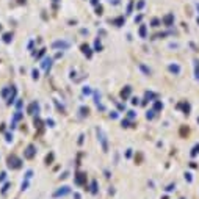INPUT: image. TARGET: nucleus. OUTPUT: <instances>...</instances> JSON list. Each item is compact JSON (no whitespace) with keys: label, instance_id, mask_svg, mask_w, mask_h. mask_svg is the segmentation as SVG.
Masks as SVG:
<instances>
[{"label":"nucleus","instance_id":"30","mask_svg":"<svg viewBox=\"0 0 199 199\" xmlns=\"http://www.w3.org/2000/svg\"><path fill=\"white\" fill-rule=\"evenodd\" d=\"M110 3L112 5H119V0H110Z\"/></svg>","mask_w":199,"mask_h":199},{"label":"nucleus","instance_id":"11","mask_svg":"<svg viewBox=\"0 0 199 199\" xmlns=\"http://www.w3.org/2000/svg\"><path fill=\"white\" fill-rule=\"evenodd\" d=\"M168 69L173 72V74L177 75L179 72H180V66H177V64H169V66H168Z\"/></svg>","mask_w":199,"mask_h":199},{"label":"nucleus","instance_id":"27","mask_svg":"<svg viewBox=\"0 0 199 199\" xmlns=\"http://www.w3.org/2000/svg\"><path fill=\"white\" fill-rule=\"evenodd\" d=\"M141 19H143V14H138V16L135 17V22H141Z\"/></svg>","mask_w":199,"mask_h":199},{"label":"nucleus","instance_id":"33","mask_svg":"<svg viewBox=\"0 0 199 199\" xmlns=\"http://www.w3.org/2000/svg\"><path fill=\"white\" fill-rule=\"evenodd\" d=\"M174 188H176V185H169V187L166 188V191H171V190H174Z\"/></svg>","mask_w":199,"mask_h":199},{"label":"nucleus","instance_id":"28","mask_svg":"<svg viewBox=\"0 0 199 199\" xmlns=\"http://www.w3.org/2000/svg\"><path fill=\"white\" fill-rule=\"evenodd\" d=\"M6 141H13V135L11 133H6Z\"/></svg>","mask_w":199,"mask_h":199},{"label":"nucleus","instance_id":"20","mask_svg":"<svg viewBox=\"0 0 199 199\" xmlns=\"http://www.w3.org/2000/svg\"><path fill=\"white\" fill-rule=\"evenodd\" d=\"M132 10H133V2H129V5H127V13H125V14H132Z\"/></svg>","mask_w":199,"mask_h":199},{"label":"nucleus","instance_id":"21","mask_svg":"<svg viewBox=\"0 0 199 199\" xmlns=\"http://www.w3.org/2000/svg\"><path fill=\"white\" fill-rule=\"evenodd\" d=\"M151 24H152V27H160V21L158 19H152Z\"/></svg>","mask_w":199,"mask_h":199},{"label":"nucleus","instance_id":"1","mask_svg":"<svg viewBox=\"0 0 199 199\" xmlns=\"http://www.w3.org/2000/svg\"><path fill=\"white\" fill-rule=\"evenodd\" d=\"M21 160L17 158L16 155H10V158H8V166L10 168H13V169H19L21 168Z\"/></svg>","mask_w":199,"mask_h":199},{"label":"nucleus","instance_id":"35","mask_svg":"<svg viewBox=\"0 0 199 199\" xmlns=\"http://www.w3.org/2000/svg\"><path fill=\"white\" fill-rule=\"evenodd\" d=\"M32 174H33L32 171H27V174H25V176H27V179H30V177H32Z\"/></svg>","mask_w":199,"mask_h":199},{"label":"nucleus","instance_id":"22","mask_svg":"<svg viewBox=\"0 0 199 199\" xmlns=\"http://www.w3.org/2000/svg\"><path fill=\"white\" fill-rule=\"evenodd\" d=\"M102 11H104V10H102V6H101V5H97V6H96V14H99V16H101V14H102Z\"/></svg>","mask_w":199,"mask_h":199},{"label":"nucleus","instance_id":"34","mask_svg":"<svg viewBox=\"0 0 199 199\" xmlns=\"http://www.w3.org/2000/svg\"><path fill=\"white\" fill-rule=\"evenodd\" d=\"M198 152H199V146H196V147H194V151H193V155H196Z\"/></svg>","mask_w":199,"mask_h":199},{"label":"nucleus","instance_id":"25","mask_svg":"<svg viewBox=\"0 0 199 199\" xmlns=\"http://www.w3.org/2000/svg\"><path fill=\"white\" fill-rule=\"evenodd\" d=\"M154 108L155 110H160V108H163V105L160 104V102H155V105H154Z\"/></svg>","mask_w":199,"mask_h":199},{"label":"nucleus","instance_id":"8","mask_svg":"<svg viewBox=\"0 0 199 199\" xmlns=\"http://www.w3.org/2000/svg\"><path fill=\"white\" fill-rule=\"evenodd\" d=\"M173 21H174V16H173V14H166V16L163 17L165 25H168V27H169L171 24H173Z\"/></svg>","mask_w":199,"mask_h":199},{"label":"nucleus","instance_id":"9","mask_svg":"<svg viewBox=\"0 0 199 199\" xmlns=\"http://www.w3.org/2000/svg\"><path fill=\"white\" fill-rule=\"evenodd\" d=\"M82 52L85 53V55L88 56V58H91V55H93V52H91L90 45H86V44H83V45H82Z\"/></svg>","mask_w":199,"mask_h":199},{"label":"nucleus","instance_id":"2","mask_svg":"<svg viewBox=\"0 0 199 199\" xmlns=\"http://www.w3.org/2000/svg\"><path fill=\"white\" fill-rule=\"evenodd\" d=\"M97 136H99V140H101V143H102V149H104V152L108 151V144H107V136H105V133L102 132L101 129H97Z\"/></svg>","mask_w":199,"mask_h":199},{"label":"nucleus","instance_id":"3","mask_svg":"<svg viewBox=\"0 0 199 199\" xmlns=\"http://www.w3.org/2000/svg\"><path fill=\"white\" fill-rule=\"evenodd\" d=\"M53 49H61V50H66L67 47H69V43L67 41H55V43L52 44Z\"/></svg>","mask_w":199,"mask_h":199},{"label":"nucleus","instance_id":"36","mask_svg":"<svg viewBox=\"0 0 199 199\" xmlns=\"http://www.w3.org/2000/svg\"><path fill=\"white\" fill-rule=\"evenodd\" d=\"M91 3H93L94 6H97L99 5V0H91Z\"/></svg>","mask_w":199,"mask_h":199},{"label":"nucleus","instance_id":"41","mask_svg":"<svg viewBox=\"0 0 199 199\" xmlns=\"http://www.w3.org/2000/svg\"><path fill=\"white\" fill-rule=\"evenodd\" d=\"M0 30H2V27H0Z\"/></svg>","mask_w":199,"mask_h":199},{"label":"nucleus","instance_id":"39","mask_svg":"<svg viewBox=\"0 0 199 199\" xmlns=\"http://www.w3.org/2000/svg\"><path fill=\"white\" fill-rule=\"evenodd\" d=\"M74 198H75V199H80V194H78V193H75V194H74Z\"/></svg>","mask_w":199,"mask_h":199},{"label":"nucleus","instance_id":"14","mask_svg":"<svg viewBox=\"0 0 199 199\" xmlns=\"http://www.w3.org/2000/svg\"><path fill=\"white\" fill-rule=\"evenodd\" d=\"M146 35H147V27L146 25H141L140 27V36L141 38H146Z\"/></svg>","mask_w":199,"mask_h":199},{"label":"nucleus","instance_id":"6","mask_svg":"<svg viewBox=\"0 0 199 199\" xmlns=\"http://www.w3.org/2000/svg\"><path fill=\"white\" fill-rule=\"evenodd\" d=\"M28 113L30 114H38L39 113V104H38V102H32L30 107H28Z\"/></svg>","mask_w":199,"mask_h":199},{"label":"nucleus","instance_id":"40","mask_svg":"<svg viewBox=\"0 0 199 199\" xmlns=\"http://www.w3.org/2000/svg\"><path fill=\"white\" fill-rule=\"evenodd\" d=\"M19 3H25V0H19Z\"/></svg>","mask_w":199,"mask_h":199},{"label":"nucleus","instance_id":"38","mask_svg":"<svg viewBox=\"0 0 199 199\" xmlns=\"http://www.w3.org/2000/svg\"><path fill=\"white\" fill-rule=\"evenodd\" d=\"M83 93H85V94H90V93H91V90H88V86H86L85 90H83Z\"/></svg>","mask_w":199,"mask_h":199},{"label":"nucleus","instance_id":"42","mask_svg":"<svg viewBox=\"0 0 199 199\" xmlns=\"http://www.w3.org/2000/svg\"><path fill=\"white\" fill-rule=\"evenodd\" d=\"M198 121H199V119H198Z\"/></svg>","mask_w":199,"mask_h":199},{"label":"nucleus","instance_id":"7","mask_svg":"<svg viewBox=\"0 0 199 199\" xmlns=\"http://www.w3.org/2000/svg\"><path fill=\"white\" fill-rule=\"evenodd\" d=\"M130 93H132V88H130V86H125L124 90L121 91V97H122V99H124V101H125V99H127L129 96H130Z\"/></svg>","mask_w":199,"mask_h":199},{"label":"nucleus","instance_id":"18","mask_svg":"<svg viewBox=\"0 0 199 199\" xmlns=\"http://www.w3.org/2000/svg\"><path fill=\"white\" fill-rule=\"evenodd\" d=\"M94 49H96V52H101V50H102V44H101V41H99V39H96Z\"/></svg>","mask_w":199,"mask_h":199},{"label":"nucleus","instance_id":"24","mask_svg":"<svg viewBox=\"0 0 199 199\" xmlns=\"http://www.w3.org/2000/svg\"><path fill=\"white\" fill-rule=\"evenodd\" d=\"M154 113H155V110H151V112H147V119H152V118H154Z\"/></svg>","mask_w":199,"mask_h":199},{"label":"nucleus","instance_id":"31","mask_svg":"<svg viewBox=\"0 0 199 199\" xmlns=\"http://www.w3.org/2000/svg\"><path fill=\"white\" fill-rule=\"evenodd\" d=\"M47 125H49V127H53V121L52 119H47Z\"/></svg>","mask_w":199,"mask_h":199},{"label":"nucleus","instance_id":"12","mask_svg":"<svg viewBox=\"0 0 199 199\" xmlns=\"http://www.w3.org/2000/svg\"><path fill=\"white\" fill-rule=\"evenodd\" d=\"M112 22L116 27H122V25H124V17H116V19H113Z\"/></svg>","mask_w":199,"mask_h":199},{"label":"nucleus","instance_id":"5","mask_svg":"<svg viewBox=\"0 0 199 199\" xmlns=\"http://www.w3.org/2000/svg\"><path fill=\"white\" fill-rule=\"evenodd\" d=\"M35 154H36V151H35V146H32V144H30V146L25 149V152H24L25 158H33V157H35Z\"/></svg>","mask_w":199,"mask_h":199},{"label":"nucleus","instance_id":"15","mask_svg":"<svg viewBox=\"0 0 199 199\" xmlns=\"http://www.w3.org/2000/svg\"><path fill=\"white\" fill-rule=\"evenodd\" d=\"M83 180H85V174H77V177H75V182H77L78 185H82Z\"/></svg>","mask_w":199,"mask_h":199},{"label":"nucleus","instance_id":"4","mask_svg":"<svg viewBox=\"0 0 199 199\" xmlns=\"http://www.w3.org/2000/svg\"><path fill=\"white\" fill-rule=\"evenodd\" d=\"M69 191H71V188H69V187H61L60 190H56L55 193H53V196H55V198H60V196H66V194L69 193Z\"/></svg>","mask_w":199,"mask_h":199},{"label":"nucleus","instance_id":"26","mask_svg":"<svg viewBox=\"0 0 199 199\" xmlns=\"http://www.w3.org/2000/svg\"><path fill=\"white\" fill-rule=\"evenodd\" d=\"M38 77H39V72L36 69H33V78H38Z\"/></svg>","mask_w":199,"mask_h":199},{"label":"nucleus","instance_id":"16","mask_svg":"<svg viewBox=\"0 0 199 199\" xmlns=\"http://www.w3.org/2000/svg\"><path fill=\"white\" fill-rule=\"evenodd\" d=\"M140 69L143 71L144 74H146V75H151V69H149V67H146V66H144L143 63H140Z\"/></svg>","mask_w":199,"mask_h":199},{"label":"nucleus","instance_id":"17","mask_svg":"<svg viewBox=\"0 0 199 199\" xmlns=\"http://www.w3.org/2000/svg\"><path fill=\"white\" fill-rule=\"evenodd\" d=\"M3 41H5V43H11V41H13V35H11V33H5V35H3Z\"/></svg>","mask_w":199,"mask_h":199},{"label":"nucleus","instance_id":"37","mask_svg":"<svg viewBox=\"0 0 199 199\" xmlns=\"http://www.w3.org/2000/svg\"><path fill=\"white\" fill-rule=\"evenodd\" d=\"M8 187H10V185H8V183H6V185H5V187H3V188H2V193H5V191H6V190H8Z\"/></svg>","mask_w":199,"mask_h":199},{"label":"nucleus","instance_id":"23","mask_svg":"<svg viewBox=\"0 0 199 199\" xmlns=\"http://www.w3.org/2000/svg\"><path fill=\"white\" fill-rule=\"evenodd\" d=\"M10 91H11V88H5V90L2 91V96H3V97H6V96H8V93H10Z\"/></svg>","mask_w":199,"mask_h":199},{"label":"nucleus","instance_id":"10","mask_svg":"<svg viewBox=\"0 0 199 199\" xmlns=\"http://www.w3.org/2000/svg\"><path fill=\"white\" fill-rule=\"evenodd\" d=\"M14 97H16V88L13 86V90H11V94L8 96V97H6V102H8V104H13V102H14Z\"/></svg>","mask_w":199,"mask_h":199},{"label":"nucleus","instance_id":"19","mask_svg":"<svg viewBox=\"0 0 199 199\" xmlns=\"http://www.w3.org/2000/svg\"><path fill=\"white\" fill-rule=\"evenodd\" d=\"M144 5H146V2H144V0H140V2L136 3V10H143Z\"/></svg>","mask_w":199,"mask_h":199},{"label":"nucleus","instance_id":"13","mask_svg":"<svg viewBox=\"0 0 199 199\" xmlns=\"http://www.w3.org/2000/svg\"><path fill=\"white\" fill-rule=\"evenodd\" d=\"M50 66H52V58H45L44 63H43V67L49 71V69H50Z\"/></svg>","mask_w":199,"mask_h":199},{"label":"nucleus","instance_id":"32","mask_svg":"<svg viewBox=\"0 0 199 199\" xmlns=\"http://www.w3.org/2000/svg\"><path fill=\"white\" fill-rule=\"evenodd\" d=\"M5 176H6L5 173H2V174H0V182H2V180H5Z\"/></svg>","mask_w":199,"mask_h":199},{"label":"nucleus","instance_id":"29","mask_svg":"<svg viewBox=\"0 0 199 199\" xmlns=\"http://www.w3.org/2000/svg\"><path fill=\"white\" fill-rule=\"evenodd\" d=\"M96 187H97V183H96V180H94V182H93V190H91L93 193H96V191H97V190H96Z\"/></svg>","mask_w":199,"mask_h":199}]
</instances>
